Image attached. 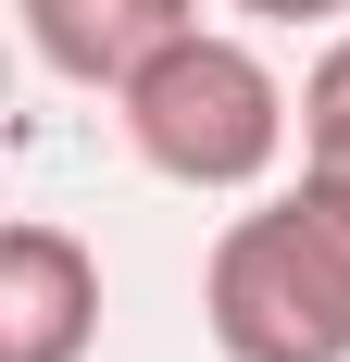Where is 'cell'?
Instances as JSON below:
<instances>
[{
	"instance_id": "cell-4",
	"label": "cell",
	"mask_w": 350,
	"mask_h": 362,
	"mask_svg": "<svg viewBox=\"0 0 350 362\" xmlns=\"http://www.w3.org/2000/svg\"><path fill=\"white\" fill-rule=\"evenodd\" d=\"M13 25L63 88H125L163 37L201 25V0H13Z\"/></svg>"
},
{
	"instance_id": "cell-2",
	"label": "cell",
	"mask_w": 350,
	"mask_h": 362,
	"mask_svg": "<svg viewBox=\"0 0 350 362\" xmlns=\"http://www.w3.org/2000/svg\"><path fill=\"white\" fill-rule=\"evenodd\" d=\"M113 112H125V150H138L150 175H163V187H201V200L263 187L288 163V125H300L288 75L263 63L250 37H225V25L163 37V50L113 88Z\"/></svg>"
},
{
	"instance_id": "cell-1",
	"label": "cell",
	"mask_w": 350,
	"mask_h": 362,
	"mask_svg": "<svg viewBox=\"0 0 350 362\" xmlns=\"http://www.w3.org/2000/svg\"><path fill=\"white\" fill-rule=\"evenodd\" d=\"M201 325L225 362H350V187L300 163V187L250 200L201 262Z\"/></svg>"
},
{
	"instance_id": "cell-3",
	"label": "cell",
	"mask_w": 350,
	"mask_h": 362,
	"mask_svg": "<svg viewBox=\"0 0 350 362\" xmlns=\"http://www.w3.org/2000/svg\"><path fill=\"white\" fill-rule=\"evenodd\" d=\"M101 350V250L26 213L0 238V362H88Z\"/></svg>"
},
{
	"instance_id": "cell-6",
	"label": "cell",
	"mask_w": 350,
	"mask_h": 362,
	"mask_svg": "<svg viewBox=\"0 0 350 362\" xmlns=\"http://www.w3.org/2000/svg\"><path fill=\"white\" fill-rule=\"evenodd\" d=\"M225 13H263V25H338L350 0H225Z\"/></svg>"
},
{
	"instance_id": "cell-5",
	"label": "cell",
	"mask_w": 350,
	"mask_h": 362,
	"mask_svg": "<svg viewBox=\"0 0 350 362\" xmlns=\"http://www.w3.org/2000/svg\"><path fill=\"white\" fill-rule=\"evenodd\" d=\"M300 163L350 187V25L325 37V50H313V75H300Z\"/></svg>"
}]
</instances>
